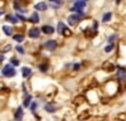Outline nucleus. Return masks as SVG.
Here are the masks:
<instances>
[{
  "label": "nucleus",
  "mask_w": 126,
  "mask_h": 121,
  "mask_svg": "<svg viewBox=\"0 0 126 121\" xmlns=\"http://www.w3.org/2000/svg\"><path fill=\"white\" fill-rule=\"evenodd\" d=\"M62 34L63 35H66V37H71V30L68 29V28H64V29H63V32H62Z\"/></svg>",
  "instance_id": "2eb2a0df"
},
{
  "label": "nucleus",
  "mask_w": 126,
  "mask_h": 121,
  "mask_svg": "<svg viewBox=\"0 0 126 121\" xmlns=\"http://www.w3.org/2000/svg\"><path fill=\"white\" fill-rule=\"evenodd\" d=\"M103 68H105V69H109V71H112V69H113V66H112L111 63L106 62V63H103Z\"/></svg>",
  "instance_id": "4468645a"
},
{
  "label": "nucleus",
  "mask_w": 126,
  "mask_h": 121,
  "mask_svg": "<svg viewBox=\"0 0 126 121\" xmlns=\"http://www.w3.org/2000/svg\"><path fill=\"white\" fill-rule=\"evenodd\" d=\"M120 1H121V0H116V3H117V4H119V3H120Z\"/></svg>",
  "instance_id": "7c9ffc66"
},
{
  "label": "nucleus",
  "mask_w": 126,
  "mask_h": 121,
  "mask_svg": "<svg viewBox=\"0 0 126 121\" xmlns=\"http://www.w3.org/2000/svg\"><path fill=\"white\" fill-rule=\"evenodd\" d=\"M30 100H32L30 96H27V97H25V100H24V107H28V106L30 105Z\"/></svg>",
  "instance_id": "f3484780"
},
{
  "label": "nucleus",
  "mask_w": 126,
  "mask_h": 121,
  "mask_svg": "<svg viewBox=\"0 0 126 121\" xmlns=\"http://www.w3.org/2000/svg\"><path fill=\"white\" fill-rule=\"evenodd\" d=\"M49 1H52V3H56V4H62V0H49Z\"/></svg>",
  "instance_id": "393cba45"
},
{
  "label": "nucleus",
  "mask_w": 126,
  "mask_h": 121,
  "mask_svg": "<svg viewBox=\"0 0 126 121\" xmlns=\"http://www.w3.org/2000/svg\"><path fill=\"white\" fill-rule=\"evenodd\" d=\"M30 20H32V23H39V16H38V13H33V14H32Z\"/></svg>",
  "instance_id": "9d476101"
},
{
  "label": "nucleus",
  "mask_w": 126,
  "mask_h": 121,
  "mask_svg": "<svg viewBox=\"0 0 126 121\" xmlns=\"http://www.w3.org/2000/svg\"><path fill=\"white\" fill-rule=\"evenodd\" d=\"M22 117H23V107H19L15 114V120H22Z\"/></svg>",
  "instance_id": "1a4fd4ad"
},
{
  "label": "nucleus",
  "mask_w": 126,
  "mask_h": 121,
  "mask_svg": "<svg viewBox=\"0 0 126 121\" xmlns=\"http://www.w3.org/2000/svg\"><path fill=\"white\" fill-rule=\"evenodd\" d=\"M85 5H86L85 0H78V1H76L75 4H73V6H72V12H75V13L81 12V10L85 8Z\"/></svg>",
  "instance_id": "7ed1b4c3"
},
{
  "label": "nucleus",
  "mask_w": 126,
  "mask_h": 121,
  "mask_svg": "<svg viewBox=\"0 0 126 121\" xmlns=\"http://www.w3.org/2000/svg\"><path fill=\"white\" fill-rule=\"evenodd\" d=\"M46 110L48 111V112H54V107L53 106H52V105H46Z\"/></svg>",
  "instance_id": "6ab92c4d"
},
{
  "label": "nucleus",
  "mask_w": 126,
  "mask_h": 121,
  "mask_svg": "<svg viewBox=\"0 0 126 121\" xmlns=\"http://www.w3.org/2000/svg\"><path fill=\"white\" fill-rule=\"evenodd\" d=\"M111 16H112V14L111 13H106L103 16H102V22L103 23H106V22H109V20L111 19Z\"/></svg>",
  "instance_id": "f8f14e48"
},
{
  "label": "nucleus",
  "mask_w": 126,
  "mask_h": 121,
  "mask_svg": "<svg viewBox=\"0 0 126 121\" xmlns=\"http://www.w3.org/2000/svg\"><path fill=\"white\" fill-rule=\"evenodd\" d=\"M83 16H85V14H83V10H81V12H77L76 14L68 16V23H69L71 25H76Z\"/></svg>",
  "instance_id": "f257e3e1"
},
{
  "label": "nucleus",
  "mask_w": 126,
  "mask_h": 121,
  "mask_svg": "<svg viewBox=\"0 0 126 121\" xmlns=\"http://www.w3.org/2000/svg\"><path fill=\"white\" fill-rule=\"evenodd\" d=\"M47 68H48L47 64H40V66H39V69H40V71H43V72H46Z\"/></svg>",
  "instance_id": "aec40b11"
},
{
  "label": "nucleus",
  "mask_w": 126,
  "mask_h": 121,
  "mask_svg": "<svg viewBox=\"0 0 126 121\" xmlns=\"http://www.w3.org/2000/svg\"><path fill=\"white\" fill-rule=\"evenodd\" d=\"M34 8H35V10H42V12H44V10H47V4L46 3H38V4H35L34 5Z\"/></svg>",
  "instance_id": "0eeeda50"
},
{
  "label": "nucleus",
  "mask_w": 126,
  "mask_h": 121,
  "mask_svg": "<svg viewBox=\"0 0 126 121\" xmlns=\"http://www.w3.org/2000/svg\"><path fill=\"white\" fill-rule=\"evenodd\" d=\"M30 75H32V69H30V68H28V67H23V68H22V76H23L24 78L29 77Z\"/></svg>",
  "instance_id": "423d86ee"
},
{
  "label": "nucleus",
  "mask_w": 126,
  "mask_h": 121,
  "mask_svg": "<svg viewBox=\"0 0 126 121\" xmlns=\"http://www.w3.org/2000/svg\"><path fill=\"white\" fill-rule=\"evenodd\" d=\"M13 39L16 40V42H23L24 37H23V35H13Z\"/></svg>",
  "instance_id": "dca6fc26"
},
{
  "label": "nucleus",
  "mask_w": 126,
  "mask_h": 121,
  "mask_svg": "<svg viewBox=\"0 0 126 121\" xmlns=\"http://www.w3.org/2000/svg\"><path fill=\"white\" fill-rule=\"evenodd\" d=\"M112 48H113V44H110L109 47H106V49H105V50H106V52H110V50H112Z\"/></svg>",
  "instance_id": "5701e85b"
},
{
  "label": "nucleus",
  "mask_w": 126,
  "mask_h": 121,
  "mask_svg": "<svg viewBox=\"0 0 126 121\" xmlns=\"http://www.w3.org/2000/svg\"><path fill=\"white\" fill-rule=\"evenodd\" d=\"M64 28H66V25L63 23H58V33L62 34V32H63V29H64Z\"/></svg>",
  "instance_id": "a211bd4d"
},
{
  "label": "nucleus",
  "mask_w": 126,
  "mask_h": 121,
  "mask_svg": "<svg viewBox=\"0 0 126 121\" xmlns=\"http://www.w3.org/2000/svg\"><path fill=\"white\" fill-rule=\"evenodd\" d=\"M39 35H40V30H39V29L33 28V29L29 30V37H30V38H38Z\"/></svg>",
  "instance_id": "39448f33"
},
{
  "label": "nucleus",
  "mask_w": 126,
  "mask_h": 121,
  "mask_svg": "<svg viewBox=\"0 0 126 121\" xmlns=\"http://www.w3.org/2000/svg\"><path fill=\"white\" fill-rule=\"evenodd\" d=\"M30 108H32V111H34V110L37 108V104H35V102H33V105L30 106Z\"/></svg>",
  "instance_id": "bb28decb"
},
{
  "label": "nucleus",
  "mask_w": 126,
  "mask_h": 121,
  "mask_svg": "<svg viewBox=\"0 0 126 121\" xmlns=\"http://www.w3.org/2000/svg\"><path fill=\"white\" fill-rule=\"evenodd\" d=\"M6 19L9 20V22H13V23H18V18L16 16H13V15H8Z\"/></svg>",
  "instance_id": "ddd939ff"
},
{
  "label": "nucleus",
  "mask_w": 126,
  "mask_h": 121,
  "mask_svg": "<svg viewBox=\"0 0 126 121\" xmlns=\"http://www.w3.org/2000/svg\"><path fill=\"white\" fill-rule=\"evenodd\" d=\"M56 47H57L56 40H48L47 43H44V48H47V49H49V50L56 49Z\"/></svg>",
  "instance_id": "20e7f679"
},
{
  "label": "nucleus",
  "mask_w": 126,
  "mask_h": 121,
  "mask_svg": "<svg viewBox=\"0 0 126 121\" xmlns=\"http://www.w3.org/2000/svg\"><path fill=\"white\" fill-rule=\"evenodd\" d=\"M12 63H13L14 66H18V64H19V60H18V59H12Z\"/></svg>",
  "instance_id": "a878e982"
},
{
  "label": "nucleus",
  "mask_w": 126,
  "mask_h": 121,
  "mask_svg": "<svg viewBox=\"0 0 126 121\" xmlns=\"http://www.w3.org/2000/svg\"><path fill=\"white\" fill-rule=\"evenodd\" d=\"M3 15V12H1V10H0V16H1Z\"/></svg>",
  "instance_id": "c756f323"
},
{
  "label": "nucleus",
  "mask_w": 126,
  "mask_h": 121,
  "mask_svg": "<svg viewBox=\"0 0 126 121\" xmlns=\"http://www.w3.org/2000/svg\"><path fill=\"white\" fill-rule=\"evenodd\" d=\"M3 30L5 32V34H6V35H12V32H13V30H12V28H10V27L4 25V27H3Z\"/></svg>",
  "instance_id": "9b49d317"
},
{
  "label": "nucleus",
  "mask_w": 126,
  "mask_h": 121,
  "mask_svg": "<svg viewBox=\"0 0 126 121\" xmlns=\"http://www.w3.org/2000/svg\"><path fill=\"white\" fill-rule=\"evenodd\" d=\"M42 32H43V33H46V34H52V33L54 32V29H53V27L44 25L43 28H42Z\"/></svg>",
  "instance_id": "6e6552de"
},
{
  "label": "nucleus",
  "mask_w": 126,
  "mask_h": 121,
  "mask_svg": "<svg viewBox=\"0 0 126 121\" xmlns=\"http://www.w3.org/2000/svg\"><path fill=\"white\" fill-rule=\"evenodd\" d=\"M16 50H18V52H20V53H24V48H23V47H20V45L16 47Z\"/></svg>",
  "instance_id": "4be33fe9"
},
{
  "label": "nucleus",
  "mask_w": 126,
  "mask_h": 121,
  "mask_svg": "<svg viewBox=\"0 0 126 121\" xmlns=\"http://www.w3.org/2000/svg\"><path fill=\"white\" fill-rule=\"evenodd\" d=\"M119 76H120L121 78H124V79H125V69H120V72H119Z\"/></svg>",
  "instance_id": "412c9836"
},
{
  "label": "nucleus",
  "mask_w": 126,
  "mask_h": 121,
  "mask_svg": "<svg viewBox=\"0 0 126 121\" xmlns=\"http://www.w3.org/2000/svg\"><path fill=\"white\" fill-rule=\"evenodd\" d=\"M18 18H19L20 20H23V22H25V20H27V19H25V16H23V15H18Z\"/></svg>",
  "instance_id": "cd10ccee"
},
{
  "label": "nucleus",
  "mask_w": 126,
  "mask_h": 121,
  "mask_svg": "<svg viewBox=\"0 0 126 121\" xmlns=\"http://www.w3.org/2000/svg\"><path fill=\"white\" fill-rule=\"evenodd\" d=\"M3 75L5 77H13V76H15V69L10 64H8V66H5L3 68Z\"/></svg>",
  "instance_id": "f03ea898"
},
{
  "label": "nucleus",
  "mask_w": 126,
  "mask_h": 121,
  "mask_svg": "<svg viewBox=\"0 0 126 121\" xmlns=\"http://www.w3.org/2000/svg\"><path fill=\"white\" fill-rule=\"evenodd\" d=\"M113 40H115V35H111V37H110V43H111V44H113V43H112Z\"/></svg>",
  "instance_id": "c85d7f7f"
},
{
  "label": "nucleus",
  "mask_w": 126,
  "mask_h": 121,
  "mask_svg": "<svg viewBox=\"0 0 126 121\" xmlns=\"http://www.w3.org/2000/svg\"><path fill=\"white\" fill-rule=\"evenodd\" d=\"M87 117H88V114H86V115H79V116H78L79 120H82V119H87Z\"/></svg>",
  "instance_id": "b1692460"
}]
</instances>
